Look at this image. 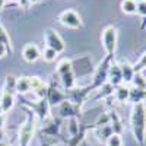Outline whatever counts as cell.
<instances>
[{"mask_svg": "<svg viewBox=\"0 0 146 146\" xmlns=\"http://www.w3.org/2000/svg\"><path fill=\"white\" fill-rule=\"evenodd\" d=\"M101 41H102V47H104L107 56L113 57V54L115 51V47H117V29L114 27H107L102 31Z\"/></svg>", "mask_w": 146, "mask_h": 146, "instance_id": "obj_2", "label": "cell"}, {"mask_svg": "<svg viewBox=\"0 0 146 146\" xmlns=\"http://www.w3.org/2000/svg\"><path fill=\"white\" fill-rule=\"evenodd\" d=\"M121 69V76H123V83H130L133 76H135V70H133V66L129 64V63H123L120 66Z\"/></svg>", "mask_w": 146, "mask_h": 146, "instance_id": "obj_12", "label": "cell"}, {"mask_svg": "<svg viewBox=\"0 0 146 146\" xmlns=\"http://www.w3.org/2000/svg\"><path fill=\"white\" fill-rule=\"evenodd\" d=\"M50 101H51L53 104L63 102V94H60L58 91H51V92H50Z\"/></svg>", "mask_w": 146, "mask_h": 146, "instance_id": "obj_21", "label": "cell"}, {"mask_svg": "<svg viewBox=\"0 0 146 146\" xmlns=\"http://www.w3.org/2000/svg\"><path fill=\"white\" fill-rule=\"evenodd\" d=\"M15 91H18L19 94H28L31 91V83H29V78L22 76L19 79H16V86Z\"/></svg>", "mask_w": 146, "mask_h": 146, "instance_id": "obj_13", "label": "cell"}, {"mask_svg": "<svg viewBox=\"0 0 146 146\" xmlns=\"http://www.w3.org/2000/svg\"><path fill=\"white\" fill-rule=\"evenodd\" d=\"M16 86V79L13 76H7L6 78V91H13Z\"/></svg>", "mask_w": 146, "mask_h": 146, "instance_id": "obj_25", "label": "cell"}, {"mask_svg": "<svg viewBox=\"0 0 146 146\" xmlns=\"http://www.w3.org/2000/svg\"><path fill=\"white\" fill-rule=\"evenodd\" d=\"M130 83H131V86L135 89L146 91V78L142 75V73H135V76H133Z\"/></svg>", "mask_w": 146, "mask_h": 146, "instance_id": "obj_14", "label": "cell"}, {"mask_svg": "<svg viewBox=\"0 0 146 146\" xmlns=\"http://www.w3.org/2000/svg\"><path fill=\"white\" fill-rule=\"evenodd\" d=\"M45 42H47V47L54 50L56 53H62L64 50V42L62 40V36L51 29H48L45 32Z\"/></svg>", "mask_w": 146, "mask_h": 146, "instance_id": "obj_5", "label": "cell"}, {"mask_svg": "<svg viewBox=\"0 0 146 146\" xmlns=\"http://www.w3.org/2000/svg\"><path fill=\"white\" fill-rule=\"evenodd\" d=\"M0 113H2V107H0Z\"/></svg>", "mask_w": 146, "mask_h": 146, "instance_id": "obj_32", "label": "cell"}, {"mask_svg": "<svg viewBox=\"0 0 146 146\" xmlns=\"http://www.w3.org/2000/svg\"><path fill=\"white\" fill-rule=\"evenodd\" d=\"M69 129H70L72 135H76L78 127H76V120H75V118H70V126H69Z\"/></svg>", "mask_w": 146, "mask_h": 146, "instance_id": "obj_26", "label": "cell"}, {"mask_svg": "<svg viewBox=\"0 0 146 146\" xmlns=\"http://www.w3.org/2000/svg\"><path fill=\"white\" fill-rule=\"evenodd\" d=\"M0 42L2 44H5L6 47L10 44V40H9V35H7V32L5 31V28L0 25Z\"/></svg>", "mask_w": 146, "mask_h": 146, "instance_id": "obj_24", "label": "cell"}, {"mask_svg": "<svg viewBox=\"0 0 146 146\" xmlns=\"http://www.w3.org/2000/svg\"><path fill=\"white\" fill-rule=\"evenodd\" d=\"M146 95V91H139V89H130V96H129V101L130 102H135V104H139V102H143V98Z\"/></svg>", "mask_w": 146, "mask_h": 146, "instance_id": "obj_16", "label": "cell"}, {"mask_svg": "<svg viewBox=\"0 0 146 146\" xmlns=\"http://www.w3.org/2000/svg\"><path fill=\"white\" fill-rule=\"evenodd\" d=\"M113 133H114V130H113V127L111 126H108V124H104L101 129H100V131H98V135L100 136H104L102 137V140H107L110 136H111L113 135Z\"/></svg>", "mask_w": 146, "mask_h": 146, "instance_id": "obj_19", "label": "cell"}, {"mask_svg": "<svg viewBox=\"0 0 146 146\" xmlns=\"http://www.w3.org/2000/svg\"><path fill=\"white\" fill-rule=\"evenodd\" d=\"M15 104V98H13V92L12 91H6L2 95V100H0V107H2V113H7L9 110H12Z\"/></svg>", "mask_w": 146, "mask_h": 146, "instance_id": "obj_10", "label": "cell"}, {"mask_svg": "<svg viewBox=\"0 0 146 146\" xmlns=\"http://www.w3.org/2000/svg\"><path fill=\"white\" fill-rule=\"evenodd\" d=\"M136 13L139 16H146V0H139L136 5Z\"/></svg>", "mask_w": 146, "mask_h": 146, "instance_id": "obj_22", "label": "cell"}, {"mask_svg": "<svg viewBox=\"0 0 146 146\" xmlns=\"http://www.w3.org/2000/svg\"><path fill=\"white\" fill-rule=\"evenodd\" d=\"M31 3H36V2H40V0H29Z\"/></svg>", "mask_w": 146, "mask_h": 146, "instance_id": "obj_31", "label": "cell"}, {"mask_svg": "<svg viewBox=\"0 0 146 146\" xmlns=\"http://www.w3.org/2000/svg\"><path fill=\"white\" fill-rule=\"evenodd\" d=\"M57 72L60 78H62V82L66 88H73L75 85V75H73V69H72V64L67 60H63L62 63L58 64L57 67Z\"/></svg>", "mask_w": 146, "mask_h": 146, "instance_id": "obj_3", "label": "cell"}, {"mask_svg": "<svg viewBox=\"0 0 146 146\" xmlns=\"http://www.w3.org/2000/svg\"><path fill=\"white\" fill-rule=\"evenodd\" d=\"M136 5H137L136 0H123L121 2V10L127 15L136 13Z\"/></svg>", "mask_w": 146, "mask_h": 146, "instance_id": "obj_15", "label": "cell"}, {"mask_svg": "<svg viewBox=\"0 0 146 146\" xmlns=\"http://www.w3.org/2000/svg\"><path fill=\"white\" fill-rule=\"evenodd\" d=\"M32 133H34V123L29 120L28 123H25L19 130V143H21V146H28V143L32 137Z\"/></svg>", "mask_w": 146, "mask_h": 146, "instance_id": "obj_8", "label": "cell"}, {"mask_svg": "<svg viewBox=\"0 0 146 146\" xmlns=\"http://www.w3.org/2000/svg\"><path fill=\"white\" fill-rule=\"evenodd\" d=\"M110 60V58H108ZM108 60H105L104 63L100 64V67L96 69V73H95V76H94V86H102V85L107 82V78H108V69H110V64L108 66Z\"/></svg>", "mask_w": 146, "mask_h": 146, "instance_id": "obj_7", "label": "cell"}, {"mask_svg": "<svg viewBox=\"0 0 146 146\" xmlns=\"http://www.w3.org/2000/svg\"><path fill=\"white\" fill-rule=\"evenodd\" d=\"M58 21H60L62 25H64L67 28H72V29H76V28H79L82 25V19H80L79 13L75 12V10H72V9L64 10L63 13L60 15Z\"/></svg>", "mask_w": 146, "mask_h": 146, "instance_id": "obj_4", "label": "cell"}, {"mask_svg": "<svg viewBox=\"0 0 146 146\" xmlns=\"http://www.w3.org/2000/svg\"><path fill=\"white\" fill-rule=\"evenodd\" d=\"M0 146H9L7 143H5V142H0Z\"/></svg>", "mask_w": 146, "mask_h": 146, "instance_id": "obj_30", "label": "cell"}, {"mask_svg": "<svg viewBox=\"0 0 146 146\" xmlns=\"http://www.w3.org/2000/svg\"><path fill=\"white\" fill-rule=\"evenodd\" d=\"M107 146H123V139L118 133H113L111 136H110L107 140H105Z\"/></svg>", "mask_w": 146, "mask_h": 146, "instance_id": "obj_17", "label": "cell"}, {"mask_svg": "<svg viewBox=\"0 0 146 146\" xmlns=\"http://www.w3.org/2000/svg\"><path fill=\"white\" fill-rule=\"evenodd\" d=\"M5 6V0H0V9H2Z\"/></svg>", "mask_w": 146, "mask_h": 146, "instance_id": "obj_29", "label": "cell"}, {"mask_svg": "<svg viewBox=\"0 0 146 146\" xmlns=\"http://www.w3.org/2000/svg\"><path fill=\"white\" fill-rule=\"evenodd\" d=\"M130 123H131V130H133V135H135L136 140L139 143H143L145 133H146V107L143 102L135 104L133 111H131Z\"/></svg>", "mask_w": 146, "mask_h": 146, "instance_id": "obj_1", "label": "cell"}, {"mask_svg": "<svg viewBox=\"0 0 146 146\" xmlns=\"http://www.w3.org/2000/svg\"><path fill=\"white\" fill-rule=\"evenodd\" d=\"M107 82L110 85H113L114 88L123 85V76H121V69H120V64H111L108 69V78H107Z\"/></svg>", "mask_w": 146, "mask_h": 146, "instance_id": "obj_6", "label": "cell"}, {"mask_svg": "<svg viewBox=\"0 0 146 146\" xmlns=\"http://www.w3.org/2000/svg\"><path fill=\"white\" fill-rule=\"evenodd\" d=\"M114 96L118 102H126L129 101V96H130V89L126 86V85H120L114 89Z\"/></svg>", "mask_w": 146, "mask_h": 146, "instance_id": "obj_11", "label": "cell"}, {"mask_svg": "<svg viewBox=\"0 0 146 146\" xmlns=\"http://www.w3.org/2000/svg\"><path fill=\"white\" fill-rule=\"evenodd\" d=\"M6 53H7V47H6L5 44L0 42V58L5 57V56H6Z\"/></svg>", "mask_w": 146, "mask_h": 146, "instance_id": "obj_27", "label": "cell"}, {"mask_svg": "<svg viewBox=\"0 0 146 146\" xmlns=\"http://www.w3.org/2000/svg\"><path fill=\"white\" fill-rule=\"evenodd\" d=\"M40 56H41V53H40L38 47L35 44H27L22 50V57L25 58V62H28V63L36 62V60L40 58Z\"/></svg>", "mask_w": 146, "mask_h": 146, "instance_id": "obj_9", "label": "cell"}, {"mask_svg": "<svg viewBox=\"0 0 146 146\" xmlns=\"http://www.w3.org/2000/svg\"><path fill=\"white\" fill-rule=\"evenodd\" d=\"M57 54H58V53H56L54 50H51V48H48V47L42 51V57H44L45 62H54L56 57H57Z\"/></svg>", "mask_w": 146, "mask_h": 146, "instance_id": "obj_20", "label": "cell"}, {"mask_svg": "<svg viewBox=\"0 0 146 146\" xmlns=\"http://www.w3.org/2000/svg\"><path fill=\"white\" fill-rule=\"evenodd\" d=\"M3 136H5V133H3L2 129H0V142H3Z\"/></svg>", "mask_w": 146, "mask_h": 146, "instance_id": "obj_28", "label": "cell"}, {"mask_svg": "<svg viewBox=\"0 0 146 146\" xmlns=\"http://www.w3.org/2000/svg\"><path fill=\"white\" fill-rule=\"evenodd\" d=\"M60 114L62 115H72L73 114V110H72V105L66 101V102H62V108H60Z\"/></svg>", "mask_w": 146, "mask_h": 146, "instance_id": "obj_23", "label": "cell"}, {"mask_svg": "<svg viewBox=\"0 0 146 146\" xmlns=\"http://www.w3.org/2000/svg\"><path fill=\"white\" fill-rule=\"evenodd\" d=\"M145 69H146V51L143 53V56L140 57L139 62L133 66V70H135V73H142Z\"/></svg>", "mask_w": 146, "mask_h": 146, "instance_id": "obj_18", "label": "cell"}]
</instances>
